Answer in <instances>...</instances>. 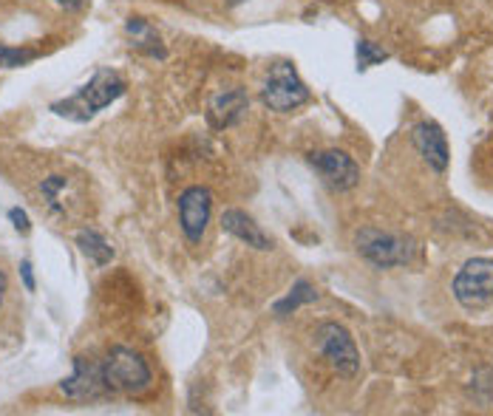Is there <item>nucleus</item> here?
<instances>
[{"label": "nucleus", "instance_id": "obj_1", "mask_svg": "<svg viewBox=\"0 0 493 416\" xmlns=\"http://www.w3.org/2000/svg\"><path fill=\"white\" fill-rule=\"evenodd\" d=\"M125 88L128 86L120 74L111 68H100L88 79V86H83L74 96L63 99V103H54L51 111L57 116L71 119V122H88V119H94L103 108L116 103V99L125 94Z\"/></svg>", "mask_w": 493, "mask_h": 416}, {"label": "nucleus", "instance_id": "obj_2", "mask_svg": "<svg viewBox=\"0 0 493 416\" xmlns=\"http://www.w3.org/2000/svg\"><path fill=\"white\" fill-rule=\"evenodd\" d=\"M103 380L111 393H140L151 385V368L142 354L125 346H114L103 360Z\"/></svg>", "mask_w": 493, "mask_h": 416}, {"label": "nucleus", "instance_id": "obj_3", "mask_svg": "<svg viewBox=\"0 0 493 416\" xmlns=\"http://www.w3.org/2000/svg\"><path fill=\"white\" fill-rule=\"evenodd\" d=\"M261 103L275 113L298 111L309 103V88L298 77L292 63H275L267 71V79L261 86Z\"/></svg>", "mask_w": 493, "mask_h": 416}, {"label": "nucleus", "instance_id": "obj_4", "mask_svg": "<svg viewBox=\"0 0 493 416\" xmlns=\"http://www.w3.org/2000/svg\"><path fill=\"white\" fill-rule=\"evenodd\" d=\"M354 247H358V252L378 269L406 267L411 261V241L408 238L378 230V227H363L358 235H354Z\"/></svg>", "mask_w": 493, "mask_h": 416}, {"label": "nucleus", "instance_id": "obj_5", "mask_svg": "<svg viewBox=\"0 0 493 416\" xmlns=\"http://www.w3.org/2000/svg\"><path fill=\"white\" fill-rule=\"evenodd\" d=\"M315 348L326 357L329 366L341 376H358L361 351L354 346L351 334L341 323H321L315 329Z\"/></svg>", "mask_w": 493, "mask_h": 416}, {"label": "nucleus", "instance_id": "obj_6", "mask_svg": "<svg viewBox=\"0 0 493 416\" xmlns=\"http://www.w3.org/2000/svg\"><path fill=\"white\" fill-rule=\"evenodd\" d=\"M453 297L465 309H479L493 301V258H470L453 277Z\"/></svg>", "mask_w": 493, "mask_h": 416}, {"label": "nucleus", "instance_id": "obj_7", "mask_svg": "<svg viewBox=\"0 0 493 416\" xmlns=\"http://www.w3.org/2000/svg\"><path fill=\"white\" fill-rule=\"evenodd\" d=\"M306 158L332 190L346 193L351 187H358V182H361L358 162L343 150H318V153H309Z\"/></svg>", "mask_w": 493, "mask_h": 416}, {"label": "nucleus", "instance_id": "obj_8", "mask_svg": "<svg viewBox=\"0 0 493 416\" xmlns=\"http://www.w3.org/2000/svg\"><path fill=\"white\" fill-rule=\"evenodd\" d=\"M210 213H213V193L207 187H187L179 195V224L190 244H199L205 238Z\"/></svg>", "mask_w": 493, "mask_h": 416}, {"label": "nucleus", "instance_id": "obj_9", "mask_svg": "<svg viewBox=\"0 0 493 416\" xmlns=\"http://www.w3.org/2000/svg\"><path fill=\"white\" fill-rule=\"evenodd\" d=\"M60 391L68 400H80V402L103 396L108 391L103 380V363H94L88 357H74V374L60 383Z\"/></svg>", "mask_w": 493, "mask_h": 416}, {"label": "nucleus", "instance_id": "obj_10", "mask_svg": "<svg viewBox=\"0 0 493 416\" xmlns=\"http://www.w3.org/2000/svg\"><path fill=\"white\" fill-rule=\"evenodd\" d=\"M411 139L414 145H417L420 156L428 162V167H434L437 173H445L448 170V162H451V150H448V139H445V131L425 119V122H417L411 131Z\"/></svg>", "mask_w": 493, "mask_h": 416}, {"label": "nucleus", "instance_id": "obj_11", "mask_svg": "<svg viewBox=\"0 0 493 416\" xmlns=\"http://www.w3.org/2000/svg\"><path fill=\"white\" fill-rule=\"evenodd\" d=\"M250 108V96L244 88H227L222 94H215L207 105V119L213 128H230L239 125L244 113Z\"/></svg>", "mask_w": 493, "mask_h": 416}, {"label": "nucleus", "instance_id": "obj_12", "mask_svg": "<svg viewBox=\"0 0 493 416\" xmlns=\"http://www.w3.org/2000/svg\"><path fill=\"white\" fill-rule=\"evenodd\" d=\"M222 227H224V232H230L233 238H239L242 244H247L252 249H259V252L272 249V238L259 224H255L244 210H235V207L233 210H224Z\"/></svg>", "mask_w": 493, "mask_h": 416}, {"label": "nucleus", "instance_id": "obj_13", "mask_svg": "<svg viewBox=\"0 0 493 416\" xmlns=\"http://www.w3.org/2000/svg\"><path fill=\"white\" fill-rule=\"evenodd\" d=\"M125 32H128V37L133 40V43H131L133 49H140V51H145V54H151V57H160V59L168 57V51H165V46H162V37L156 34V29L148 23L145 17H128Z\"/></svg>", "mask_w": 493, "mask_h": 416}, {"label": "nucleus", "instance_id": "obj_14", "mask_svg": "<svg viewBox=\"0 0 493 416\" xmlns=\"http://www.w3.org/2000/svg\"><path fill=\"white\" fill-rule=\"evenodd\" d=\"M74 241L77 247H80V252L88 258V261H94L96 267H105L111 264V258H114V247L105 241V238L96 232V230H80L74 235Z\"/></svg>", "mask_w": 493, "mask_h": 416}, {"label": "nucleus", "instance_id": "obj_15", "mask_svg": "<svg viewBox=\"0 0 493 416\" xmlns=\"http://www.w3.org/2000/svg\"><path fill=\"white\" fill-rule=\"evenodd\" d=\"M312 301H318V289H315L309 281H298L289 289V294L284 297V301H278V303L272 306V314L275 317H287V314L298 312L301 306H306Z\"/></svg>", "mask_w": 493, "mask_h": 416}, {"label": "nucleus", "instance_id": "obj_16", "mask_svg": "<svg viewBox=\"0 0 493 416\" xmlns=\"http://www.w3.org/2000/svg\"><path fill=\"white\" fill-rule=\"evenodd\" d=\"M383 59H388V51H383L378 43H371V40H358V68L361 71L383 63Z\"/></svg>", "mask_w": 493, "mask_h": 416}, {"label": "nucleus", "instance_id": "obj_17", "mask_svg": "<svg viewBox=\"0 0 493 416\" xmlns=\"http://www.w3.org/2000/svg\"><path fill=\"white\" fill-rule=\"evenodd\" d=\"M34 57H37L34 49H12V46L0 43V68H21V66H29Z\"/></svg>", "mask_w": 493, "mask_h": 416}, {"label": "nucleus", "instance_id": "obj_18", "mask_svg": "<svg viewBox=\"0 0 493 416\" xmlns=\"http://www.w3.org/2000/svg\"><path fill=\"white\" fill-rule=\"evenodd\" d=\"M66 185H68V182H66V176H49V178H43L41 190H43V195H46V202H49L51 210H60V204H57V195H60V190H63Z\"/></svg>", "mask_w": 493, "mask_h": 416}, {"label": "nucleus", "instance_id": "obj_19", "mask_svg": "<svg viewBox=\"0 0 493 416\" xmlns=\"http://www.w3.org/2000/svg\"><path fill=\"white\" fill-rule=\"evenodd\" d=\"M9 222L14 224V230L21 232V235H26V232L32 230L29 215H26V210H21V207H12V210H9Z\"/></svg>", "mask_w": 493, "mask_h": 416}, {"label": "nucleus", "instance_id": "obj_20", "mask_svg": "<svg viewBox=\"0 0 493 416\" xmlns=\"http://www.w3.org/2000/svg\"><path fill=\"white\" fill-rule=\"evenodd\" d=\"M21 277H23V286L26 292H34V275H32V261L21 264Z\"/></svg>", "mask_w": 493, "mask_h": 416}, {"label": "nucleus", "instance_id": "obj_21", "mask_svg": "<svg viewBox=\"0 0 493 416\" xmlns=\"http://www.w3.org/2000/svg\"><path fill=\"white\" fill-rule=\"evenodd\" d=\"M54 4L57 6H63V9H83V4H86V0H54Z\"/></svg>", "mask_w": 493, "mask_h": 416}, {"label": "nucleus", "instance_id": "obj_22", "mask_svg": "<svg viewBox=\"0 0 493 416\" xmlns=\"http://www.w3.org/2000/svg\"><path fill=\"white\" fill-rule=\"evenodd\" d=\"M4 292H6V275L0 272V303H4Z\"/></svg>", "mask_w": 493, "mask_h": 416}]
</instances>
